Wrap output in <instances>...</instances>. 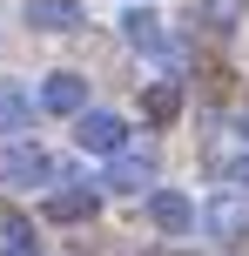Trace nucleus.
<instances>
[{
	"label": "nucleus",
	"mask_w": 249,
	"mask_h": 256,
	"mask_svg": "<svg viewBox=\"0 0 249 256\" xmlns=\"http://www.w3.org/2000/svg\"><path fill=\"white\" fill-rule=\"evenodd\" d=\"M54 176H61V168H54V155L34 148V142H13V148L0 155V182H7V189H47Z\"/></svg>",
	"instance_id": "nucleus-1"
},
{
	"label": "nucleus",
	"mask_w": 249,
	"mask_h": 256,
	"mask_svg": "<svg viewBox=\"0 0 249 256\" xmlns=\"http://www.w3.org/2000/svg\"><path fill=\"white\" fill-rule=\"evenodd\" d=\"M121 40H128L135 54H155V61H182V54H175V40H169V27H162V14L155 7H128L121 14Z\"/></svg>",
	"instance_id": "nucleus-2"
},
{
	"label": "nucleus",
	"mask_w": 249,
	"mask_h": 256,
	"mask_svg": "<svg viewBox=\"0 0 249 256\" xmlns=\"http://www.w3.org/2000/svg\"><path fill=\"white\" fill-rule=\"evenodd\" d=\"M74 142L88 155H115V148H128V122L108 115V108H81L74 115Z\"/></svg>",
	"instance_id": "nucleus-3"
},
{
	"label": "nucleus",
	"mask_w": 249,
	"mask_h": 256,
	"mask_svg": "<svg viewBox=\"0 0 249 256\" xmlns=\"http://www.w3.org/2000/svg\"><path fill=\"white\" fill-rule=\"evenodd\" d=\"M148 222H155L162 236H189L196 230V202H189L182 189H148Z\"/></svg>",
	"instance_id": "nucleus-4"
},
{
	"label": "nucleus",
	"mask_w": 249,
	"mask_h": 256,
	"mask_svg": "<svg viewBox=\"0 0 249 256\" xmlns=\"http://www.w3.org/2000/svg\"><path fill=\"white\" fill-rule=\"evenodd\" d=\"M148 182H155V155H128V148H115V162H108V176H101V189H115V196H142Z\"/></svg>",
	"instance_id": "nucleus-5"
},
{
	"label": "nucleus",
	"mask_w": 249,
	"mask_h": 256,
	"mask_svg": "<svg viewBox=\"0 0 249 256\" xmlns=\"http://www.w3.org/2000/svg\"><path fill=\"white\" fill-rule=\"evenodd\" d=\"M40 108H47V115H81V108H88V74H47L40 81V94H34Z\"/></svg>",
	"instance_id": "nucleus-6"
},
{
	"label": "nucleus",
	"mask_w": 249,
	"mask_h": 256,
	"mask_svg": "<svg viewBox=\"0 0 249 256\" xmlns=\"http://www.w3.org/2000/svg\"><path fill=\"white\" fill-rule=\"evenodd\" d=\"M202 230H209L216 243H236V236L249 230V196H236V189H229V196H216V202L202 209Z\"/></svg>",
	"instance_id": "nucleus-7"
},
{
	"label": "nucleus",
	"mask_w": 249,
	"mask_h": 256,
	"mask_svg": "<svg viewBox=\"0 0 249 256\" xmlns=\"http://www.w3.org/2000/svg\"><path fill=\"white\" fill-rule=\"evenodd\" d=\"M27 27L34 34H74L81 27V0H27Z\"/></svg>",
	"instance_id": "nucleus-8"
},
{
	"label": "nucleus",
	"mask_w": 249,
	"mask_h": 256,
	"mask_svg": "<svg viewBox=\"0 0 249 256\" xmlns=\"http://www.w3.org/2000/svg\"><path fill=\"white\" fill-rule=\"evenodd\" d=\"M101 209V196L88 182H67V189H47V222H88Z\"/></svg>",
	"instance_id": "nucleus-9"
},
{
	"label": "nucleus",
	"mask_w": 249,
	"mask_h": 256,
	"mask_svg": "<svg viewBox=\"0 0 249 256\" xmlns=\"http://www.w3.org/2000/svg\"><path fill=\"white\" fill-rule=\"evenodd\" d=\"M27 122H34V94L20 81H0V135H20Z\"/></svg>",
	"instance_id": "nucleus-10"
},
{
	"label": "nucleus",
	"mask_w": 249,
	"mask_h": 256,
	"mask_svg": "<svg viewBox=\"0 0 249 256\" xmlns=\"http://www.w3.org/2000/svg\"><path fill=\"white\" fill-rule=\"evenodd\" d=\"M142 115L155 122V128H169L175 115H182V88H175V81H155V88L142 94Z\"/></svg>",
	"instance_id": "nucleus-11"
},
{
	"label": "nucleus",
	"mask_w": 249,
	"mask_h": 256,
	"mask_svg": "<svg viewBox=\"0 0 249 256\" xmlns=\"http://www.w3.org/2000/svg\"><path fill=\"white\" fill-rule=\"evenodd\" d=\"M7 243H0V256H34V222H7Z\"/></svg>",
	"instance_id": "nucleus-12"
},
{
	"label": "nucleus",
	"mask_w": 249,
	"mask_h": 256,
	"mask_svg": "<svg viewBox=\"0 0 249 256\" xmlns=\"http://www.w3.org/2000/svg\"><path fill=\"white\" fill-rule=\"evenodd\" d=\"M202 27H209V34H229V27H236V0H209V7H202Z\"/></svg>",
	"instance_id": "nucleus-13"
},
{
	"label": "nucleus",
	"mask_w": 249,
	"mask_h": 256,
	"mask_svg": "<svg viewBox=\"0 0 249 256\" xmlns=\"http://www.w3.org/2000/svg\"><path fill=\"white\" fill-rule=\"evenodd\" d=\"M223 182H229V189H236V196H249V155H236V162L223 168Z\"/></svg>",
	"instance_id": "nucleus-14"
},
{
	"label": "nucleus",
	"mask_w": 249,
	"mask_h": 256,
	"mask_svg": "<svg viewBox=\"0 0 249 256\" xmlns=\"http://www.w3.org/2000/svg\"><path fill=\"white\" fill-rule=\"evenodd\" d=\"M148 256H175V250H148Z\"/></svg>",
	"instance_id": "nucleus-15"
},
{
	"label": "nucleus",
	"mask_w": 249,
	"mask_h": 256,
	"mask_svg": "<svg viewBox=\"0 0 249 256\" xmlns=\"http://www.w3.org/2000/svg\"><path fill=\"white\" fill-rule=\"evenodd\" d=\"M243 142H249V115H243Z\"/></svg>",
	"instance_id": "nucleus-16"
}]
</instances>
